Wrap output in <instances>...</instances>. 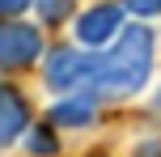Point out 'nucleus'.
<instances>
[{
  "label": "nucleus",
  "instance_id": "1",
  "mask_svg": "<svg viewBox=\"0 0 161 157\" xmlns=\"http://www.w3.org/2000/svg\"><path fill=\"white\" fill-rule=\"evenodd\" d=\"M153 55H157V38L148 25H123V34L110 42L106 51H97V76L93 89L102 98H136L153 76Z\"/></svg>",
  "mask_w": 161,
  "mask_h": 157
},
{
  "label": "nucleus",
  "instance_id": "3",
  "mask_svg": "<svg viewBox=\"0 0 161 157\" xmlns=\"http://www.w3.org/2000/svg\"><path fill=\"white\" fill-rule=\"evenodd\" d=\"M47 42H42V21H21V17H0V72H25L42 64Z\"/></svg>",
  "mask_w": 161,
  "mask_h": 157
},
{
  "label": "nucleus",
  "instance_id": "5",
  "mask_svg": "<svg viewBox=\"0 0 161 157\" xmlns=\"http://www.w3.org/2000/svg\"><path fill=\"white\" fill-rule=\"evenodd\" d=\"M97 110H102L97 89H72V93H59L47 106V119L55 127H68V132H85V127L97 123Z\"/></svg>",
  "mask_w": 161,
  "mask_h": 157
},
{
  "label": "nucleus",
  "instance_id": "6",
  "mask_svg": "<svg viewBox=\"0 0 161 157\" xmlns=\"http://www.w3.org/2000/svg\"><path fill=\"white\" fill-rule=\"evenodd\" d=\"M34 127V106L13 81H0V149H13Z\"/></svg>",
  "mask_w": 161,
  "mask_h": 157
},
{
  "label": "nucleus",
  "instance_id": "4",
  "mask_svg": "<svg viewBox=\"0 0 161 157\" xmlns=\"http://www.w3.org/2000/svg\"><path fill=\"white\" fill-rule=\"evenodd\" d=\"M123 25H127V8H123L119 0H102V4H93V8H85V13L72 17L76 42L89 47V51H106L123 34Z\"/></svg>",
  "mask_w": 161,
  "mask_h": 157
},
{
  "label": "nucleus",
  "instance_id": "11",
  "mask_svg": "<svg viewBox=\"0 0 161 157\" xmlns=\"http://www.w3.org/2000/svg\"><path fill=\"white\" fill-rule=\"evenodd\" d=\"M136 157H161V136H153V140H144Z\"/></svg>",
  "mask_w": 161,
  "mask_h": 157
},
{
  "label": "nucleus",
  "instance_id": "7",
  "mask_svg": "<svg viewBox=\"0 0 161 157\" xmlns=\"http://www.w3.org/2000/svg\"><path fill=\"white\" fill-rule=\"evenodd\" d=\"M25 153L30 157H59V127L51 123V119L34 123L30 132H25Z\"/></svg>",
  "mask_w": 161,
  "mask_h": 157
},
{
  "label": "nucleus",
  "instance_id": "9",
  "mask_svg": "<svg viewBox=\"0 0 161 157\" xmlns=\"http://www.w3.org/2000/svg\"><path fill=\"white\" fill-rule=\"evenodd\" d=\"M123 8H127L131 17H140V21H148V17H161V0H119Z\"/></svg>",
  "mask_w": 161,
  "mask_h": 157
},
{
  "label": "nucleus",
  "instance_id": "10",
  "mask_svg": "<svg viewBox=\"0 0 161 157\" xmlns=\"http://www.w3.org/2000/svg\"><path fill=\"white\" fill-rule=\"evenodd\" d=\"M34 0H0V17H21Z\"/></svg>",
  "mask_w": 161,
  "mask_h": 157
},
{
  "label": "nucleus",
  "instance_id": "2",
  "mask_svg": "<svg viewBox=\"0 0 161 157\" xmlns=\"http://www.w3.org/2000/svg\"><path fill=\"white\" fill-rule=\"evenodd\" d=\"M97 76V51L89 47H51L42 55V81L55 93H72V89H93Z\"/></svg>",
  "mask_w": 161,
  "mask_h": 157
},
{
  "label": "nucleus",
  "instance_id": "12",
  "mask_svg": "<svg viewBox=\"0 0 161 157\" xmlns=\"http://www.w3.org/2000/svg\"><path fill=\"white\" fill-rule=\"evenodd\" d=\"M153 115L161 119V89H157V98H153Z\"/></svg>",
  "mask_w": 161,
  "mask_h": 157
},
{
  "label": "nucleus",
  "instance_id": "8",
  "mask_svg": "<svg viewBox=\"0 0 161 157\" xmlns=\"http://www.w3.org/2000/svg\"><path fill=\"white\" fill-rule=\"evenodd\" d=\"M34 13L42 25H68L76 17V0H34Z\"/></svg>",
  "mask_w": 161,
  "mask_h": 157
}]
</instances>
